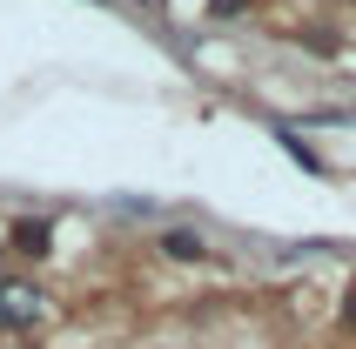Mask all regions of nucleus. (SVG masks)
Here are the masks:
<instances>
[{
  "instance_id": "20e7f679",
  "label": "nucleus",
  "mask_w": 356,
  "mask_h": 349,
  "mask_svg": "<svg viewBox=\"0 0 356 349\" xmlns=\"http://www.w3.org/2000/svg\"><path fill=\"white\" fill-rule=\"evenodd\" d=\"M161 249H168V255H181V262H195V255H202V242H195L188 229H168V235H161Z\"/></svg>"
},
{
  "instance_id": "7ed1b4c3",
  "label": "nucleus",
  "mask_w": 356,
  "mask_h": 349,
  "mask_svg": "<svg viewBox=\"0 0 356 349\" xmlns=\"http://www.w3.org/2000/svg\"><path fill=\"white\" fill-rule=\"evenodd\" d=\"M276 141H282V148H289V155H296V161H302L309 174H323V155H316V148H309L302 135H289V128H276Z\"/></svg>"
},
{
  "instance_id": "f257e3e1",
  "label": "nucleus",
  "mask_w": 356,
  "mask_h": 349,
  "mask_svg": "<svg viewBox=\"0 0 356 349\" xmlns=\"http://www.w3.org/2000/svg\"><path fill=\"white\" fill-rule=\"evenodd\" d=\"M40 309H47V302H40L34 282H0V330H27Z\"/></svg>"
},
{
  "instance_id": "423d86ee",
  "label": "nucleus",
  "mask_w": 356,
  "mask_h": 349,
  "mask_svg": "<svg viewBox=\"0 0 356 349\" xmlns=\"http://www.w3.org/2000/svg\"><path fill=\"white\" fill-rule=\"evenodd\" d=\"M343 330L356 336V282H350V289H343Z\"/></svg>"
},
{
  "instance_id": "f03ea898",
  "label": "nucleus",
  "mask_w": 356,
  "mask_h": 349,
  "mask_svg": "<svg viewBox=\"0 0 356 349\" xmlns=\"http://www.w3.org/2000/svg\"><path fill=\"white\" fill-rule=\"evenodd\" d=\"M7 249L47 255V249H54V235H47V222H40V215H14V222H7Z\"/></svg>"
},
{
  "instance_id": "39448f33",
  "label": "nucleus",
  "mask_w": 356,
  "mask_h": 349,
  "mask_svg": "<svg viewBox=\"0 0 356 349\" xmlns=\"http://www.w3.org/2000/svg\"><path fill=\"white\" fill-rule=\"evenodd\" d=\"M242 14V0H209V20H236Z\"/></svg>"
}]
</instances>
